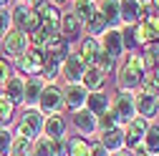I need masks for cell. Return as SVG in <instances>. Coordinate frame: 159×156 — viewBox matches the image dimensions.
I'll list each match as a JSON object with an SVG mask.
<instances>
[{"instance_id":"obj_21","label":"cell","mask_w":159,"mask_h":156,"mask_svg":"<svg viewBox=\"0 0 159 156\" xmlns=\"http://www.w3.org/2000/svg\"><path fill=\"white\" fill-rule=\"evenodd\" d=\"M106 78H109V76L98 68V66H86V71H84V76H81V86H84L86 91H104Z\"/></svg>"},{"instance_id":"obj_14","label":"cell","mask_w":159,"mask_h":156,"mask_svg":"<svg viewBox=\"0 0 159 156\" xmlns=\"http://www.w3.org/2000/svg\"><path fill=\"white\" fill-rule=\"evenodd\" d=\"M63 108L68 111H78V108H84L86 106V96L89 91L81 86V83H63Z\"/></svg>"},{"instance_id":"obj_3","label":"cell","mask_w":159,"mask_h":156,"mask_svg":"<svg viewBox=\"0 0 159 156\" xmlns=\"http://www.w3.org/2000/svg\"><path fill=\"white\" fill-rule=\"evenodd\" d=\"M43 121H46V116L38 111V108H23L20 119L15 121V131H13V133L25 136V139L35 141L38 136L43 133Z\"/></svg>"},{"instance_id":"obj_29","label":"cell","mask_w":159,"mask_h":156,"mask_svg":"<svg viewBox=\"0 0 159 156\" xmlns=\"http://www.w3.org/2000/svg\"><path fill=\"white\" fill-rule=\"evenodd\" d=\"M109 28V23H106V18L98 13V10H93V15L86 20V25H84V30H86V35H93V38H98L104 30Z\"/></svg>"},{"instance_id":"obj_37","label":"cell","mask_w":159,"mask_h":156,"mask_svg":"<svg viewBox=\"0 0 159 156\" xmlns=\"http://www.w3.org/2000/svg\"><path fill=\"white\" fill-rule=\"evenodd\" d=\"M30 156H51V149H48V139H46V136H38V139L33 141Z\"/></svg>"},{"instance_id":"obj_26","label":"cell","mask_w":159,"mask_h":156,"mask_svg":"<svg viewBox=\"0 0 159 156\" xmlns=\"http://www.w3.org/2000/svg\"><path fill=\"white\" fill-rule=\"evenodd\" d=\"M66 144H68L66 156H91V139H86V136H71V139H66Z\"/></svg>"},{"instance_id":"obj_4","label":"cell","mask_w":159,"mask_h":156,"mask_svg":"<svg viewBox=\"0 0 159 156\" xmlns=\"http://www.w3.org/2000/svg\"><path fill=\"white\" fill-rule=\"evenodd\" d=\"M0 46H3V58L15 61V58H20L30 48V41H28V33L18 30V28H10L3 38H0Z\"/></svg>"},{"instance_id":"obj_31","label":"cell","mask_w":159,"mask_h":156,"mask_svg":"<svg viewBox=\"0 0 159 156\" xmlns=\"http://www.w3.org/2000/svg\"><path fill=\"white\" fill-rule=\"evenodd\" d=\"M134 35H136V43H139V48H142V46H147L149 41H159V38L154 35V30L149 28V23H147V20H139V23H134Z\"/></svg>"},{"instance_id":"obj_36","label":"cell","mask_w":159,"mask_h":156,"mask_svg":"<svg viewBox=\"0 0 159 156\" xmlns=\"http://www.w3.org/2000/svg\"><path fill=\"white\" fill-rule=\"evenodd\" d=\"M93 66H98V68H101L106 76H111V73L116 71V61H111L106 53H98V58H96V63H93Z\"/></svg>"},{"instance_id":"obj_38","label":"cell","mask_w":159,"mask_h":156,"mask_svg":"<svg viewBox=\"0 0 159 156\" xmlns=\"http://www.w3.org/2000/svg\"><path fill=\"white\" fill-rule=\"evenodd\" d=\"M96 124H98V131H106V128H114V126H119L111 111H104L101 116H96Z\"/></svg>"},{"instance_id":"obj_24","label":"cell","mask_w":159,"mask_h":156,"mask_svg":"<svg viewBox=\"0 0 159 156\" xmlns=\"http://www.w3.org/2000/svg\"><path fill=\"white\" fill-rule=\"evenodd\" d=\"M96 10L106 18L109 28H119V0H96Z\"/></svg>"},{"instance_id":"obj_30","label":"cell","mask_w":159,"mask_h":156,"mask_svg":"<svg viewBox=\"0 0 159 156\" xmlns=\"http://www.w3.org/2000/svg\"><path fill=\"white\" fill-rule=\"evenodd\" d=\"M30 151H33V141L25 139V136L13 133V144H10V154L8 156H30Z\"/></svg>"},{"instance_id":"obj_5","label":"cell","mask_w":159,"mask_h":156,"mask_svg":"<svg viewBox=\"0 0 159 156\" xmlns=\"http://www.w3.org/2000/svg\"><path fill=\"white\" fill-rule=\"evenodd\" d=\"M109 111L114 113V119L119 126H126L134 116H136V106H134V93H124V91H116L111 96V106Z\"/></svg>"},{"instance_id":"obj_49","label":"cell","mask_w":159,"mask_h":156,"mask_svg":"<svg viewBox=\"0 0 159 156\" xmlns=\"http://www.w3.org/2000/svg\"><path fill=\"white\" fill-rule=\"evenodd\" d=\"M109 156H111V154H109Z\"/></svg>"},{"instance_id":"obj_15","label":"cell","mask_w":159,"mask_h":156,"mask_svg":"<svg viewBox=\"0 0 159 156\" xmlns=\"http://www.w3.org/2000/svg\"><path fill=\"white\" fill-rule=\"evenodd\" d=\"M46 88V78L43 76H28L25 78V88H23V108H35L38 98H41V91Z\"/></svg>"},{"instance_id":"obj_13","label":"cell","mask_w":159,"mask_h":156,"mask_svg":"<svg viewBox=\"0 0 159 156\" xmlns=\"http://www.w3.org/2000/svg\"><path fill=\"white\" fill-rule=\"evenodd\" d=\"M121 128H124V149H134L136 144L144 141V133L149 128V121L142 119V116H134V119L126 126H121Z\"/></svg>"},{"instance_id":"obj_18","label":"cell","mask_w":159,"mask_h":156,"mask_svg":"<svg viewBox=\"0 0 159 156\" xmlns=\"http://www.w3.org/2000/svg\"><path fill=\"white\" fill-rule=\"evenodd\" d=\"M23 88H25V76H20V73H10V78L0 86V91H3L5 96H8V101H13L15 106H20L23 103Z\"/></svg>"},{"instance_id":"obj_28","label":"cell","mask_w":159,"mask_h":156,"mask_svg":"<svg viewBox=\"0 0 159 156\" xmlns=\"http://www.w3.org/2000/svg\"><path fill=\"white\" fill-rule=\"evenodd\" d=\"M144 149L149 151V156H159V126L157 121H149V128L144 133Z\"/></svg>"},{"instance_id":"obj_11","label":"cell","mask_w":159,"mask_h":156,"mask_svg":"<svg viewBox=\"0 0 159 156\" xmlns=\"http://www.w3.org/2000/svg\"><path fill=\"white\" fill-rule=\"evenodd\" d=\"M58 33H61V38L68 43V46H73V43H78L81 38L86 35V30H84V23L78 20V18L71 13V10H66V13H61V25H58Z\"/></svg>"},{"instance_id":"obj_1","label":"cell","mask_w":159,"mask_h":156,"mask_svg":"<svg viewBox=\"0 0 159 156\" xmlns=\"http://www.w3.org/2000/svg\"><path fill=\"white\" fill-rule=\"evenodd\" d=\"M147 63H144V55L142 50H131L124 53L121 63H116V91H124V93H134L142 88V81L147 76Z\"/></svg>"},{"instance_id":"obj_35","label":"cell","mask_w":159,"mask_h":156,"mask_svg":"<svg viewBox=\"0 0 159 156\" xmlns=\"http://www.w3.org/2000/svg\"><path fill=\"white\" fill-rule=\"evenodd\" d=\"M10 144H13V128H0V156L10 154Z\"/></svg>"},{"instance_id":"obj_9","label":"cell","mask_w":159,"mask_h":156,"mask_svg":"<svg viewBox=\"0 0 159 156\" xmlns=\"http://www.w3.org/2000/svg\"><path fill=\"white\" fill-rule=\"evenodd\" d=\"M15 73L20 76H41V68H43V50L38 48H28L20 58H15Z\"/></svg>"},{"instance_id":"obj_27","label":"cell","mask_w":159,"mask_h":156,"mask_svg":"<svg viewBox=\"0 0 159 156\" xmlns=\"http://www.w3.org/2000/svg\"><path fill=\"white\" fill-rule=\"evenodd\" d=\"M96 10V0H71V13L86 25V20L93 15Z\"/></svg>"},{"instance_id":"obj_10","label":"cell","mask_w":159,"mask_h":156,"mask_svg":"<svg viewBox=\"0 0 159 156\" xmlns=\"http://www.w3.org/2000/svg\"><path fill=\"white\" fill-rule=\"evenodd\" d=\"M98 48H101V53H106L111 61H121L124 58V46H121V33H119V28H106L101 35H98Z\"/></svg>"},{"instance_id":"obj_7","label":"cell","mask_w":159,"mask_h":156,"mask_svg":"<svg viewBox=\"0 0 159 156\" xmlns=\"http://www.w3.org/2000/svg\"><path fill=\"white\" fill-rule=\"evenodd\" d=\"M134 106H136V116L154 121L159 116V96L147 88H139V91H134Z\"/></svg>"},{"instance_id":"obj_41","label":"cell","mask_w":159,"mask_h":156,"mask_svg":"<svg viewBox=\"0 0 159 156\" xmlns=\"http://www.w3.org/2000/svg\"><path fill=\"white\" fill-rule=\"evenodd\" d=\"M144 20H147V23H149V28H152V30H154V35H157V38H159V13H154V10H152V13H149V15H147V18H144Z\"/></svg>"},{"instance_id":"obj_34","label":"cell","mask_w":159,"mask_h":156,"mask_svg":"<svg viewBox=\"0 0 159 156\" xmlns=\"http://www.w3.org/2000/svg\"><path fill=\"white\" fill-rule=\"evenodd\" d=\"M48 149H51V156H66L68 154L66 136H61V139H48Z\"/></svg>"},{"instance_id":"obj_33","label":"cell","mask_w":159,"mask_h":156,"mask_svg":"<svg viewBox=\"0 0 159 156\" xmlns=\"http://www.w3.org/2000/svg\"><path fill=\"white\" fill-rule=\"evenodd\" d=\"M119 33H121V46H124V53L139 50L136 35H134V25H119Z\"/></svg>"},{"instance_id":"obj_25","label":"cell","mask_w":159,"mask_h":156,"mask_svg":"<svg viewBox=\"0 0 159 156\" xmlns=\"http://www.w3.org/2000/svg\"><path fill=\"white\" fill-rule=\"evenodd\" d=\"M15 111H18V106L13 101H8V96L0 91V128H10L15 124Z\"/></svg>"},{"instance_id":"obj_32","label":"cell","mask_w":159,"mask_h":156,"mask_svg":"<svg viewBox=\"0 0 159 156\" xmlns=\"http://www.w3.org/2000/svg\"><path fill=\"white\" fill-rule=\"evenodd\" d=\"M144 50H142V55H144V63H147V68L152 71V68H159V41H149L147 46H142Z\"/></svg>"},{"instance_id":"obj_48","label":"cell","mask_w":159,"mask_h":156,"mask_svg":"<svg viewBox=\"0 0 159 156\" xmlns=\"http://www.w3.org/2000/svg\"><path fill=\"white\" fill-rule=\"evenodd\" d=\"M13 3H15V0H13ZM20 3H23V0H20Z\"/></svg>"},{"instance_id":"obj_46","label":"cell","mask_w":159,"mask_h":156,"mask_svg":"<svg viewBox=\"0 0 159 156\" xmlns=\"http://www.w3.org/2000/svg\"><path fill=\"white\" fill-rule=\"evenodd\" d=\"M154 121H157V126H159V116H157V119H154Z\"/></svg>"},{"instance_id":"obj_17","label":"cell","mask_w":159,"mask_h":156,"mask_svg":"<svg viewBox=\"0 0 159 156\" xmlns=\"http://www.w3.org/2000/svg\"><path fill=\"white\" fill-rule=\"evenodd\" d=\"M66 131H68V119L63 116V111L61 113H48L46 121H43V133L41 136H46V139H61V136H66Z\"/></svg>"},{"instance_id":"obj_16","label":"cell","mask_w":159,"mask_h":156,"mask_svg":"<svg viewBox=\"0 0 159 156\" xmlns=\"http://www.w3.org/2000/svg\"><path fill=\"white\" fill-rule=\"evenodd\" d=\"M38 15H41V30L43 33H58V25H61V8L58 5H51V3H43L38 8Z\"/></svg>"},{"instance_id":"obj_43","label":"cell","mask_w":159,"mask_h":156,"mask_svg":"<svg viewBox=\"0 0 159 156\" xmlns=\"http://www.w3.org/2000/svg\"><path fill=\"white\" fill-rule=\"evenodd\" d=\"M23 3H25L28 8H33V10H38V8H41V5L46 3V0H23Z\"/></svg>"},{"instance_id":"obj_44","label":"cell","mask_w":159,"mask_h":156,"mask_svg":"<svg viewBox=\"0 0 159 156\" xmlns=\"http://www.w3.org/2000/svg\"><path fill=\"white\" fill-rule=\"evenodd\" d=\"M46 3H51V5H58V8H61V5H66V3H68V0H46Z\"/></svg>"},{"instance_id":"obj_19","label":"cell","mask_w":159,"mask_h":156,"mask_svg":"<svg viewBox=\"0 0 159 156\" xmlns=\"http://www.w3.org/2000/svg\"><path fill=\"white\" fill-rule=\"evenodd\" d=\"M142 20V3L139 0H119V23L134 25Z\"/></svg>"},{"instance_id":"obj_6","label":"cell","mask_w":159,"mask_h":156,"mask_svg":"<svg viewBox=\"0 0 159 156\" xmlns=\"http://www.w3.org/2000/svg\"><path fill=\"white\" fill-rule=\"evenodd\" d=\"M38 111L43 116L48 113H61L63 111V88L58 83H46V88L41 91V98H38Z\"/></svg>"},{"instance_id":"obj_22","label":"cell","mask_w":159,"mask_h":156,"mask_svg":"<svg viewBox=\"0 0 159 156\" xmlns=\"http://www.w3.org/2000/svg\"><path fill=\"white\" fill-rule=\"evenodd\" d=\"M76 53L81 55V61H84L86 66H93L96 58H98V53H101V48H98V38L84 35L81 41H78V50H76Z\"/></svg>"},{"instance_id":"obj_23","label":"cell","mask_w":159,"mask_h":156,"mask_svg":"<svg viewBox=\"0 0 159 156\" xmlns=\"http://www.w3.org/2000/svg\"><path fill=\"white\" fill-rule=\"evenodd\" d=\"M109 106H111V96H109L106 91H89L84 108H89V111L96 113V116H101L104 111H109Z\"/></svg>"},{"instance_id":"obj_42","label":"cell","mask_w":159,"mask_h":156,"mask_svg":"<svg viewBox=\"0 0 159 156\" xmlns=\"http://www.w3.org/2000/svg\"><path fill=\"white\" fill-rule=\"evenodd\" d=\"M91 156H109V151L98 144V141H91Z\"/></svg>"},{"instance_id":"obj_47","label":"cell","mask_w":159,"mask_h":156,"mask_svg":"<svg viewBox=\"0 0 159 156\" xmlns=\"http://www.w3.org/2000/svg\"><path fill=\"white\" fill-rule=\"evenodd\" d=\"M139 3H149V0H139Z\"/></svg>"},{"instance_id":"obj_39","label":"cell","mask_w":159,"mask_h":156,"mask_svg":"<svg viewBox=\"0 0 159 156\" xmlns=\"http://www.w3.org/2000/svg\"><path fill=\"white\" fill-rule=\"evenodd\" d=\"M10 28H13V23H10V8H0V38H3Z\"/></svg>"},{"instance_id":"obj_45","label":"cell","mask_w":159,"mask_h":156,"mask_svg":"<svg viewBox=\"0 0 159 156\" xmlns=\"http://www.w3.org/2000/svg\"><path fill=\"white\" fill-rule=\"evenodd\" d=\"M149 5H152L154 13H159V0H149Z\"/></svg>"},{"instance_id":"obj_8","label":"cell","mask_w":159,"mask_h":156,"mask_svg":"<svg viewBox=\"0 0 159 156\" xmlns=\"http://www.w3.org/2000/svg\"><path fill=\"white\" fill-rule=\"evenodd\" d=\"M86 63L81 61V55L76 50H68V55L61 61V68H58V78H63V83H81Z\"/></svg>"},{"instance_id":"obj_50","label":"cell","mask_w":159,"mask_h":156,"mask_svg":"<svg viewBox=\"0 0 159 156\" xmlns=\"http://www.w3.org/2000/svg\"><path fill=\"white\" fill-rule=\"evenodd\" d=\"M157 96H159V93H157Z\"/></svg>"},{"instance_id":"obj_12","label":"cell","mask_w":159,"mask_h":156,"mask_svg":"<svg viewBox=\"0 0 159 156\" xmlns=\"http://www.w3.org/2000/svg\"><path fill=\"white\" fill-rule=\"evenodd\" d=\"M71 124L73 128L78 131V136H91L98 133V124H96V113H91L89 108H78V111H71Z\"/></svg>"},{"instance_id":"obj_40","label":"cell","mask_w":159,"mask_h":156,"mask_svg":"<svg viewBox=\"0 0 159 156\" xmlns=\"http://www.w3.org/2000/svg\"><path fill=\"white\" fill-rule=\"evenodd\" d=\"M10 73H13V66H10V61L0 55V86H3V83L8 81V78H10Z\"/></svg>"},{"instance_id":"obj_20","label":"cell","mask_w":159,"mask_h":156,"mask_svg":"<svg viewBox=\"0 0 159 156\" xmlns=\"http://www.w3.org/2000/svg\"><path fill=\"white\" fill-rule=\"evenodd\" d=\"M98 144H101L109 154L124 149V128L121 126H114V128H106V131H98Z\"/></svg>"},{"instance_id":"obj_2","label":"cell","mask_w":159,"mask_h":156,"mask_svg":"<svg viewBox=\"0 0 159 156\" xmlns=\"http://www.w3.org/2000/svg\"><path fill=\"white\" fill-rule=\"evenodd\" d=\"M10 23L13 28L23 30V33H35L38 28H41V15H38V10L28 8L25 3H20V0H15V3L10 5Z\"/></svg>"}]
</instances>
